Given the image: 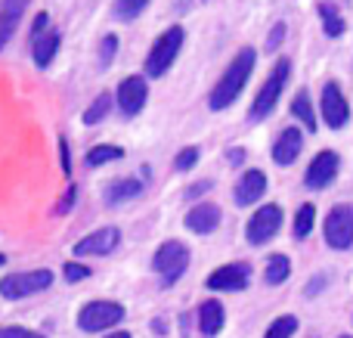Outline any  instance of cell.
Listing matches in <instances>:
<instances>
[{"mask_svg":"<svg viewBox=\"0 0 353 338\" xmlns=\"http://www.w3.org/2000/svg\"><path fill=\"white\" fill-rule=\"evenodd\" d=\"M118 242H121V230L118 227H103V230H93L90 236H84V239L74 242V255H81V258H87V255H112L118 248Z\"/></svg>","mask_w":353,"mask_h":338,"instance_id":"cell-11","label":"cell"},{"mask_svg":"<svg viewBox=\"0 0 353 338\" xmlns=\"http://www.w3.org/2000/svg\"><path fill=\"white\" fill-rule=\"evenodd\" d=\"M47 25H50V16L47 12H41V16L34 19V28H31V41H37L41 34H47Z\"/></svg>","mask_w":353,"mask_h":338,"instance_id":"cell-33","label":"cell"},{"mask_svg":"<svg viewBox=\"0 0 353 338\" xmlns=\"http://www.w3.org/2000/svg\"><path fill=\"white\" fill-rule=\"evenodd\" d=\"M109 109H112V97L109 93H99L97 99H93V106L84 112V124H99L105 115H109Z\"/></svg>","mask_w":353,"mask_h":338,"instance_id":"cell-26","label":"cell"},{"mask_svg":"<svg viewBox=\"0 0 353 338\" xmlns=\"http://www.w3.org/2000/svg\"><path fill=\"white\" fill-rule=\"evenodd\" d=\"M341 338H350V335H341Z\"/></svg>","mask_w":353,"mask_h":338,"instance_id":"cell-42","label":"cell"},{"mask_svg":"<svg viewBox=\"0 0 353 338\" xmlns=\"http://www.w3.org/2000/svg\"><path fill=\"white\" fill-rule=\"evenodd\" d=\"M183 37L186 34H183L180 25H171V28L152 43V50H149V56H146V74L149 78H161V74H168V68H171L174 59L180 56Z\"/></svg>","mask_w":353,"mask_h":338,"instance_id":"cell-3","label":"cell"},{"mask_svg":"<svg viewBox=\"0 0 353 338\" xmlns=\"http://www.w3.org/2000/svg\"><path fill=\"white\" fill-rule=\"evenodd\" d=\"M282 37H285V25H276V28H273V34H270V41H267V50H276V47H279V43H282Z\"/></svg>","mask_w":353,"mask_h":338,"instance_id":"cell-36","label":"cell"},{"mask_svg":"<svg viewBox=\"0 0 353 338\" xmlns=\"http://www.w3.org/2000/svg\"><path fill=\"white\" fill-rule=\"evenodd\" d=\"M288 273H292V261H288L285 255H270L267 270H263V279H267L270 286H282L288 279Z\"/></svg>","mask_w":353,"mask_h":338,"instance_id":"cell-21","label":"cell"},{"mask_svg":"<svg viewBox=\"0 0 353 338\" xmlns=\"http://www.w3.org/2000/svg\"><path fill=\"white\" fill-rule=\"evenodd\" d=\"M319 19H323V28H325V34L329 37H341L344 34V19L332 3H319Z\"/></svg>","mask_w":353,"mask_h":338,"instance_id":"cell-23","label":"cell"},{"mask_svg":"<svg viewBox=\"0 0 353 338\" xmlns=\"http://www.w3.org/2000/svg\"><path fill=\"white\" fill-rule=\"evenodd\" d=\"M0 338H43V335L31 332V329H25V326H3L0 329Z\"/></svg>","mask_w":353,"mask_h":338,"instance_id":"cell-32","label":"cell"},{"mask_svg":"<svg viewBox=\"0 0 353 338\" xmlns=\"http://www.w3.org/2000/svg\"><path fill=\"white\" fill-rule=\"evenodd\" d=\"M217 223H220V208L217 205H211V202H199V205H192V208L186 211V227L192 230V233H214L217 230Z\"/></svg>","mask_w":353,"mask_h":338,"instance_id":"cell-16","label":"cell"},{"mask_svg":"<svg viewBox=\"0 0 353 338\" xmlns=\"http://www.w3.org/2000/svg\"><path fill=\"white\" fill-rule=\"evenodd\" d=\"M242 159H245V149H230V161H232V165H239Z\"/></svg>","mask_w":353,"mask_h":338,"instance_id":"cell-39","label":"cell"},{"mask_svg":"<svg viewBox=\"0 0 353 338\" xmlns=\"http://www.w3.org/2000/svg\"><path fill=\"white\" fill-rule=\"evenodd\" d=\"M152 267H155V273H161V283L174 286L189 267V248L176 239L161 242L159 252H155V258H152Z\"/></svg>","mask_w":353,"mask_h":338,"instance_id":"cell-4","label":"cell"},{"mask_svg":"<svg viewBox=\"0 0 353 338\" xmlns=\"http://www.w3.org/2000/svg\"><path fill=\"white\" fill-rule=\"evenodd\" d=\"M59 31H47V34H41L37 41H31L34 43V50H31V56H34V66L37 68H47L50 62H53V56L59 53Z\"/></svg>","mask_w":353,"mask_h":338,"instance_id":"cell-20","label":"cell"},{"mask_svg":"<svg viewBox=\"0 0 353 338\" xmlns=\"http://www.w3.org/2000/svg\"><path fill=\"white\" fill-rule=\"evenodd\" d=\"M62 277H65L68 283H81V279L90 277V267L78 264V261H65V267H62Z\"/></svg>","mask_w":353,"mask_h":338,"instance_id":"cell-30","label":"cell"},{"mask_svg":"<svg viewBox=\"0 0 353 338\" xmlns=\"http://www.w3.org/2000/svg\"><path fill=\"white\" fill-rule=\"evenodd\" d=\"M294 329H298V320H294L292 314L276 317V320L270 323V329H267V335H263V338H292Z\"/></svg>","mask_w":353,"mask_h":338,"instance_id":"cell-27","label":"cell"},{"mask_svg":"<svg viewBox=\"0 0 353 338\" xmlns=\"http://www.w3.org/2000/svg\"><path fill=\"white\" fill-rule=\"evenodd\" d=\"M279 230H282V208L279 205H263V208H257L254 217L248 221L245 236H248L251 246H267Z\"/></svg>","mask_w":353,"mask_h":338,"instance_id":"cell-8","label":"cell"},{"mask_svg":"<svg viewBox=\"0 0 353 338\" xmlns=\"http://www.w3.org/2000/svg\"><path fill=\"white\" fill-rule=\"evenodd\" d=\"M199 146H186V149H180V155L174 159V168L176 171H189V168H195L199 165Z\"/></svg>","mask_w":353,"mask_h":338,"instance_id":"cell-29","label":"cell"},{"mask_svg":"<svg viewBox=\"0 0 353 338\" xmlns=\"http://www.w3.org/2000/svg\"><path fill=\"white\" fill-rule=\"evenodd\" d=\"M248 283H251V267L242 264V261L217 267V270H211V277L205 279V286L214 292H242V289H248Z\"/></svg>","mask_w":353,"mask_h":338,"instance_id":"cell-9","label":"cell"},{"mask_svg":"<svg viewBox=\"0 0 353 338\" xmlns=\"http://www.w3.org/2000/svg\"><path fill=\"white\" fill-rule=\"evenodd\" d=\"M121 155H124L121 146H109V143H103V146H93L90 152H87V165L99 168V165H109V161H118Z\"/></svg>","mask_w":353,"mask_h":338,"instance_id":"cell-24","label":"cell"},{"mask_svg":"<svg viewBox=\"0 0 353 338\" xmlns=\"http://www.w3.org/2000/svg\"><path fill=\"white\" fill-rule=\"evenodd\" d=\"M205 190H211V180H201V183H195L192 190H186V199H195V196H201Z\"/></svg>","mask_w":353,"mask_h":338,"instance_id":"cell-37","label":"cell"},{"mask_svg":"<svg viewBox=\"0 0 353 338\" xmlns=\"http://www.w3.org/2000/svg\"><path fill=\"white\" fill-rule=\"evenodd\" d=\"M115 53H118V37L115 34L103 37V43H99V62H103V66H112Z\"/></svg>","mask_w":353,"mask_h":338,"instance_id":"cell-31","label":"cell"},{"mask_svg":"<svg viewBox=\"0 0 353 338\" xmlns=\"http://www.w3.org/2000/svg\"><path fill=\"white\" fill-rule=\"evenodd\" d=\"M263 192H267V174L263 171H245L242 177H239L236 190H232V199H236L239 208H245V205L261 202Z\"/></svg>","mask_w":353,"mask_h":338,"instance_id":"cell-14","label":"cell"},{"mask_svg":"<svg viewBox=\"0 0 353 338\" xmlns=\"http://www.w3.org/2000/svg\"><path fill=\"white\" fill-rule=\"evenodd\" d=\"M313 221H316V208H313V205H301L298 215H294V236L307 239L313 230Z\"/></svg>","mask_w":353,"mask_h":338,"instance_id":"cell-25","label":"cell"},{"mask_svg":"<svg viewBox=\"0 0 353 338\" xmlns=\"http://www.w3.org/2000/svg\"><path fill=\"white\" fill-rule=\"evenodd\" d=\"M323 118L325 124H329L332 130L344 128L350 118V109H347V99H344L341 87L335 84V81H329V84L323 87Z\"/></svg>","mask_w":353,"mask_h":338,"instance_id":"cell-12","label":"cell"},{"mask_svg":"<svg viewBox=\"0 0 353 338\" xmlns=\"http://www.w3.org/2000/svg\"><path fill=\"white\" fill-rule=\"evenodd\" d=\"M149 99V84L140 78V74H130L118 84V106H121L124 115H137V112L146 106Z\"/></svg>","mask_w":353,"mask_h":338,"instance_id":"cell-13","label":"cell"},{"mask_svg":"<svg viewBox=\"0 0 353 338\" xmlns=\"http://www.w3.org/2000/svg\"><path fill=\"white\" fill-rule=\"evenodd\" d=\"M28 0H3L0 3V50L12 41V34L19 31V19L25 16Z\"/></svg>","mask_w":353,"mask_h":338,"instance_id":"cell-17","label":"cell"},{"mask_svg":"<svg viewBox=\"0 0 353 338\" xmlns=\"http://www.w3.org/2000/svg\"><path fill=\"white\" fill-rule=\"evenodd\" d=\"M59 152H62V171H65V177L72 174V152H68V140L62 137L59 140Z\"/></svg>","mask_w":353,"mask_h":338,"instance_id":"cell-34","label":"cell"},{"mask_svg":"<svg viewBox=\"0 0 353 338\" xmlns=\"http://www.w3.org/2000/svg\"><path fill=\"white\" fill-rule=\"evenodd\" d=\"M254 62H257V56H254V50L251 47H242L236 53V59L226 66V72L220 74V81L214 84V90H211V109L214 112H220V109H230L232 103H236V97L245 90V84H248V78H251V72H254Z\"/></svg>","mask_w":353,"mask_h":338,"instance_id":"cell-1","label":"cell"},{"mask_svg":"<svg viewBox=\"0 0 353 338\" xmlns=\"http://www.w3.org/2000/svg\"><path fill=\"white\" fill-rule=\"evenodd\" d=\"M223 323H226L223 304H220V301H201V308H199V329H201V335L214 338L220 329H223Z\"/></svg>","mask_w":353,"mask_h":338,"instance_id":"cell-19","label":"cell"},{"mask_svg":"<svg viewBox=\"0 0 353 338\" xmlns=\"http://www.w3.org/2000/svg\"><path fill=\"white\" fill-rule=\"evenodd\" d=\"M53 286V273L50 270H28V273H12V277L0 279V295L19 301V298L37 295V292H47Z\"/></svg>","mask_w":353,"mask_h":338,"instance_id":"cell-5","label":"cell"},{"mask_svg":"<svg viewBox=\"0 0 353 338\" xmlns=\"http://www.w3.org/2000/svg\"><path fill=\"white\" fill-rule=\"evenodd\" d=\"M6 264V255H0V267H3Z\"/></svg>","mask_w":353,"mask_h":338,"instance_id":"cell-41","label":"cell"},{"mask_svg":"<svg viewBox=\"0 0 353 338\" xmlns=\"http://www.w3.org/2000/svg\"><path fill=\"white\" fill-rule=\"evenodd\" d=\"M124 314H128V310L118 301H90L81 308L78 326L84 329V332H103V329L118 326V323L124 320Z\"/></svg>","mask_w":353,"mask_h":338,"instance_id":"cell-6","label":"cell"},{"mask_svg":"<svg viewBox=\"0 0 353 338\" xmlns=\"http://www.w3.org/2000/svg\"><path fill=\"white\" fill-rule=\"evenodd\" d=\"M105 338H130L128 332H112V335H105Z\"/></svg>","mask_w":353,"mask_h":338,"instance_id":"cell-40","label":"cell"},{"mask_svg":"<svg viewBox=\"0 0 353 338\" xmlns=\"http://www.w3.org/2000/svg\"><path fill=\"white\" fill-rule=\"evenodd\" d=\"M288 74H292V62L288 59H279L273 66V72L267 74V81H263V87L257 90V97H254V106H251V112H248V118L251 121H263V118L270 115V112L276 109V103H279V97H282V90H285V81H288Z\"/></svg>","mask_w":353,"mask_h":338,"instance_id":"cell-2","label":"cell"},{"mask_svg":"<svg viewBox=\"0 0 353 338\" xmlns=\"http://www.w3.org/2000/svg\"><path fill=\"white\" fill-rule=\"evenodd\" d=\"M292 115L304 121L307 130H316V115H313V106H310V93L307 90H298L292 99Z\"/></svg>","mask_w":353,"mask_h":338,"instance_id":"cell-22","label":"cell"},{"mask_svg":"<svg viewBox=\"0 0 353 338\" xmlns=\"http://www.w3.org/2000/svg\"><path fill=\"white\" fill-rule=\"evenodd\" d=\"M325 246L344 252L353 246V205H335L325 217Z\"/></svg>","mask_w":353,"mask_h":338,"instance_id":"cell-7","label":"cell"},{"mask_svg":"<svg viewBox=\"0 0 353 338\" xmlns=\"http://www.w3.org/2000/svg\"><path fill=\"white\" fill-rule=\"evenodd\" d=\"M149 6V0H118L115 3V16L124 19V22H130V19H137L143 10Z\"/></svg>","mask_w":353,"mask_h":338,"instance_id":"cell-28","label":"cell"},{"mask_svg":"<svg viewBox=\"0 0 353 338\" xmlns=\"http://www.w3.org/2000/svg\"><path fill=\"white\" fill-rule=\"evenodd\" d=\"M140 192H143V180H137V177H124V180H115V183L105 186L103 199H105V205L118 208V205H124V202H130V199H137Z\"/></svg>","mask_w":353,"mask_h":338,"instance_id":"cell-18","label":"cell"},{"mask_svg":"<svg viewBox=\"0 0 353 338\" xmlns=\"http://www.w3.org/2000/svg\"><path fill=\"white\" fill-rule=\"evenodd\" d=\"M338 168H341V159H338V152H332V149H323V152L316 155V159L310 161V168H307V190H325V186L332 183V180L338 177Z\"/></svg>","mask_w":353,"mask_h":338,"instance_id":"cell-10","label":"cell"},{"mask_svg":"<svg viewBox=\"0 0 353 338\" xmlns=\"http://www.w3.org/2000/svg\"><path fill=\"white\" fill-rule=\"evenodd\" d=\"M74 205V186H68V192L59 199V208H56V215H65V211H72Z\"/></svg>","mask_w":353,"mask_h":338,"instance_id":"cell-35","label":"cell"},{"mask_svg":"<svg viewBox=\"0 0 353 338\" xmlns=\"http://www.w3.org/2000/svg\"><path fill=\"white\" fill-rule=\"evenodd\" d=\"M323 286H325V277H313V283L307 286V295H316V292L323 289Z\"/></svg>","mask_w":353,"mask_h":338,"instance_id":"cell-38","label":"cell"},{"mask_svg":"<svg viewBox=\"0 0 353 338\" xmlns=\"http://www.w3.org/2000/svg\"><path fill=\"white\" fill-rule=\"evenodd\" d=\"M301 149H304V134H301L298 128H285L279 134V140L273 143V161L282 168L292 165V161L301 155Z\"/></svg>","mask_w":353,"mask_h":338,"instance_id":"cell-15","label":"cell"}]
</instances>
